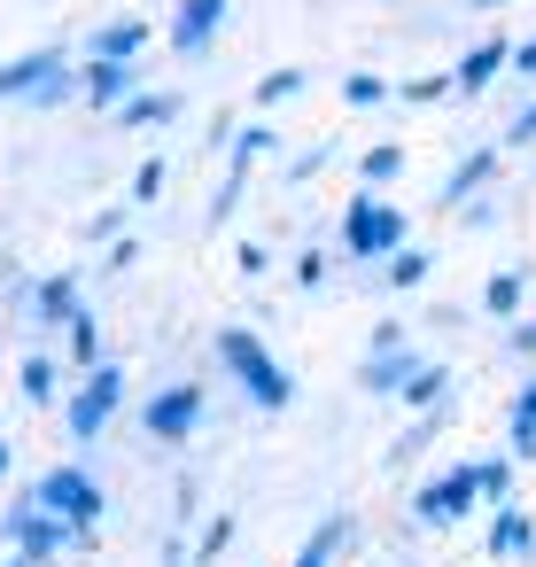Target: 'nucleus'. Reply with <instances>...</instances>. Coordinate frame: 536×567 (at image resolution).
Here are the masks:
<instances>
[{
  "label": "nucleus",
  "mask_w": 536,
  "mask_h": 567,
  "mask_svg": "<svg viewBox=\"0 0 536 567\" xmlns=\"http://www.w3.org/2000/svg\"><path fill=\"white\" fill-rule=\"evenodd\" d=\"M520 288H528V272H497V280H489V311H513Z\"/></svg>",
  "instance_id": "c85d7f7f"
},
{
  "label": "nucleus",
  "mask_w": 536,
  "mask_h": 567,
  "mask_svg": "<svg viewBox=\"0 0 536 567\" xmlns=\"http://www.w3.org/2000/svg\"><path fill=\"white\" fill-rule=\"evenodd\" d=\"M156 195H164V164H141L133 172V203H156Z\"/></svg>",
  "instance_id": "2f4dec72"
},
{
  "label": "nucleus",
  "mask_w": 536,
  "mask_h": 567,
  "mask_svg": "<svg viewBox=\"0 0 536 567\" xmlns=\"http://www.w3.org/2000/svg\"><path fill=\"white\" fill-rule=\"evenodd\" d=\"M226 544H234V520H210V528H203V544H195V559H203V567H210V559H218V551H226Z\"/></svg>",
  "instance_id": "7c9ffc66"
},
{
  "label": "nucleus",
  "mask_w": 536,
  "mask_h": 567,
  "mask_svg": "<svg viewBox=\"0 0 536 567\" xmlns=\"http://www.w3.org/2000/svg\"><path fill=\"white\" fill-rule=\"evenodd\" d=\"M350 544V513H334V520H319L311 528V544L296 551V567H334V551Z\"/></svg>",
  "instance_id": "f3484780"
},
{
  "label": "nucleus",
  "mask_w": 536,
  "mask_h": 567,
  "mask_svg": "<svg viewBox=\"0 0 536 567\" xmlns=\"http://www.w3.org/2000/svg\"><path fill=\"white\" fill-rule=\"evenodd\" d=\"M79 86H86L94 110H125V102H133V63H86Z\"/></svg>",
  "instance_id": "ddd939ff"
},
{
  "label": "nucleus",
  "mask_w": 536,
  "mask_h": 567,
  "mask_svg": "<svg viewBox=\"0 0 536 567\" xmlns=\"http://www.w3.org/2000/svg\"><path fill=\"white\" fill-rule=\"evenodd\" d=\"M296 94H303V71H272V79L257 86V102H265V110H272V102H296Z\"/></svg>",
  "instance_id": "bb28decb"
},
{
  "label": "nucleus",
  "mask_w": 536,
  "mask_h": 567,
  "mask_svg": "<svg viewBox=\"0 0 536 567\" xmlns=\"http://www.w3.org/2000/svg\"><path fill=\"white\" fill-rule=\"evenodd\" d=\"M342 249H350V257H396V249H404V218H396L389 203L358 195V203H350V226H342Z\"/></svg>",
  "instance_id": "20e7f679"
},
{
  "label": "nucleus",
  "mask_w": 536,
  "mask_h": 567,
  "mask_svg": "<svg viewBox=\"0 0 536 567\" xmlns=\"http://www.w3.org/2000/svg\"><path fill=\"white\" fill-rule=\"evenodd\" d=\"M0 474H9V443H0Z\"/></svg>",
  "instance_id": "c9c22d12"
},
{
  "label": "nucleus",
  "mask_w": 536,
  "mask_h": 567,
  "mask_svg": "<svg viewBox=\"0 0 536 567\" xmlns=\"http://www.w3.org/2000/svg\"><path fill=\"white\" fill-rule=\"evenodd\" d=\"M32 497H40V505H48L55 520H71L79 536H86V528L102 520V482H94L86 466H48V474L32 482Z\"/></svg>",
  "instance_id": "7ed1b4c3"
},
{
  "label": "nucleus",
  "mask_w": 536,
  "mask_h": 567,
  "mask_svg": "<svg viewBox=\"0 0 536 567\" xmlns=\"http://www.w3.org/2000/svg\"><path fill=\"white\" fill-rule=\"evenodd\" d=\"M489 172H497V156H489V148H474V156H466V164H458V172L443 179V195H435V203H443V210H458V203H474Z\"/></svg>",
  "instance_id": "2eb2a0df"
},
{
  "label": "nucleus",
  "mask_w": 536,
  "mask_h": 567,
  "mask_svg": "<svg viewBox=\"0 0 536 567\" xmlns=\"http://www.w3.org/2000/svg\"><path fill=\"white\" fill-rule=\"evenodd\" d=\"M148 48V24L141 17H117V24H102L94 40H86V63H133Z\"/></svg>",
  "instance_id": "f8f14e48"
},
{
  "label": "nucleus",
  "mask_w": 536,
  "mask_h": 567,
  "mask_svg": "<svg viewBox=\"0 0 536 567\" xmlns=\"http://www.w3.org/2000/svg\"><path fill=\"white\" fill-rule=\"evenodd\" d=\"M528 544H536V520H528L520 505H505L497 528H489V551H497V559H528Z\"/></svg>",
  "instance_id": "dca6fc26"
},
{
  "label": "nucleus",
  "mask_w": 536,
  "mask_h": 567,
  "mask_svg": "<svg viewBox=\"0 0 536 567\" xmlns=\"http://www.w3.org/2000/svg\"><path fill=\"white\" fill-rule=\"evenodd\" d=\"M0 528H9L17 559H32V567H48V559H55L63 544H79V528H71V520H55V513H48V505H40L32 489H24V497L9 505V520H0Z\"/></svg>",
  "instance_id": "f03ea898"
},
{
  "label": "nucleus",
  "mask_w": 536,
  "mask_h": 567,
  "mask_svg": "<svg viewBox=\"0 0 536 567\" xmlns=\"http://www.w3.org/2000/svg\"><path fill=\"white\" fill-rule=\"evenodd\" d=\"M117 117H125V125H164V117H179V94H133Z\"/></svg>",
  "instance_id": "6ab92c4d"
},
{
  "label": "nucleus",
  "mask_w": 536,
  "mask_h": 567,
  "mask_svg": "<svg viewBox=\"0 0 536 567\" xmlns=\"http://www.w3.org/2000/svg\"><path fill=\"white\" fill-rule=\"evenodd\" d=\"M342 102H350V110H381V102H389V86H381L373 71H358V79L342 86Z\"/></svg>",
  "instance_id": "b1692460"
},
{
  "label": "nucleus",
  "mask_w": 536,
  "mask_h": 567,
  "mask_svg": "<svg viewBox=\"0 0 536 567\" xmlns=\"http://www.w3.org/2000/svg\"><path fill=\"white\" fill-rule=\"evenodd\" d=\"M474 497H482V482H474V466H451V474H435V482L420 489V528H458Z\"/></svg>",
  "instance_id": "0eeeda50"
},
{
  "label": "nucleus",
  "mask_w": 536,
  "mask_h": 567,
  "mask_svg": "<svg viewBox=\"0 0 536 567\" xmlns=\"http://www.w3.org/2000/svg\"><path fill=\"white\" fill-rule=\"evenodd\" d=\"M513 358H536V319H528V327H513Z\"/></svg>",
  "instance_id": "473e14b6"
},
{
  "label": "nucleus",
  "mask_w": 536,
  "mask_h": 567,
  "mask_svg": "<svg viewBox=\"0 0 536 567\" xmlns=\"http://www.w3.org/2000/svg\"><path fill=\"white\" fill-rule=\"evenodd\" d=\"M117 396H125V373H117V365H102V373H86V381H79V396L63 404V420H71V435H79V443H94V435H102V427L117 420Z\"/></svg>",
  "instance_id": "39448f33"
},
{
  "label": "nucleus",
  "mask_w": 536,
  "mask_h": 567,
  "mask_svg": "<svg viewBox=\"0 0 536 567\" xmlns=\"http://www.w3.org/2000/svg\"><path fill=\"white\" fill-rule=\"evenodd\" d=\"M373 342H381V350L365 358V389H373V396H404V389H412V373H420V365H412V350H404V334H396V327H381Z\"/></svg>",
  "instance_id": "1a4fd4ad"
},
{
  "label": "nucleus",
  "mask_w": 536,
  "mask_h": 567,
  "mask_svg": "<svg viewBox=\"0 0 536 567\" xmlns=\"http://www.w3.org/2000/svg\"><path fill=\"white\" fill-rule=\"evenodd\" d=\"M520 141H536V102H528V110L513 117V148H520Z\"/></svg>",
  "instance_id": "72a5a7b5"
},
{
  "label": "nucleus",
  "mask_w": 536,
  "mask_h": 567,
  "mask_svg": "<svg viewBox=\"0 0 536 567\" xmlns=\"http://www.w3.org/2000/svg\"><path fill=\"white\" fill-rule=\"evenodd\" d=\"M9 567H32V559H9Z\"/></svg>",
  "instance_id": "e433bc0d"
},
{
  "label": "nucleus",
  "mask_w": 536,
  "mask_h": 567,
  "mask_svg": "<svg viewBox=\"0 0 536 567\" xmlns=\"http://www.w3.org/2000/svg\"><path fill=\"white\" fill-rule=\"evenodd\" d=\"M474 482H482V497H505L513 466H505V458H474Z\"/></svg>",
  "instance_id": "c756f323"
},
{
  "label": "nucleus",
  "mask_w": 536,
  "mask_h": 567,
  "mask_svg": "<svg viewBox=\"0 0 536 567\" xmlns=\"http://www.w3.org/2000/svg\"><path fill=\"white\" fill-rule=\"evenodd\" d=\"M71 55L63 48H40V55H17V63H0V102H32L55 71H63Z\"/></svg>",
  "instance_id": "9d476101"
},
{
  "label": "nucleus",
  "mask_w": 536,
  "mask_h": 567,
  "mask_svg": "<svg viewBox=\"0 0 536 567\" xmlns=\"http://www.w3.org/2000/svg\"><path fill=\"white\" fill-rule=\"evenodd\" d=\"M86 241H110V249H117V241H125V210H94V218H86Z\"/></svg>",
  "instance_id": "cd10ccee"
},
{
  "label": "nucleus",
  "mask_w": 536,
  "mask_h": 567,
  "mask_svg": "<svg viewBox=\"0 0 536 567\" xmlns=\"http://www.w3.org/2000/svg\"><path fill=\"white\" fill-rule=\"evenodd\" d=\"M226 24V0H179V17H172V48L179 55H203Z\"/></svg>",
  "instance_id": "9b49d317"
},
{
  "label": "nucleus",
  "mask_w": 536,
  "mask_h": 567,
  "mask_svg": "<svg viewBox=\"0 0 536 567\" xmlns=\"http://www.w3.org/2000/svg\"><path fill=\"white\" fill-rule=\"evenodd\" d=\"M63 342H71V365L102 373V327H94V311H79V319L63 327Z\"/></svg>",
  "instance_id": "a211bd4d"
},
{
  "label": "nucleus",
  "mask_w": 536,
  "mask_h": 567,
  "mask_svg": "<svg viewBox=\"0 0 536 567\" xmlns=\"http://www.w3.org/2000/svg\"><path fill=\"white\" fill-rule=\"evenodd\" d=\"M141 427H148L156 443H187V435L203 427V389H195V381H179V389L148 396V404H141Z\"/></svg>",
  "instance_id": "423d86ee"
},
{
  "label": "nucleus",
  "mask_w": 536,
  "mask_h": 567,
  "mask_svg": "<svg viewBox=\"0 0 536 567\" xmlns=\"http://www.w3.org/2000/svg\"><path fill=\"white\" fill-rule=\"evenodd\" d=\"M17 389H24L32 404H55V358H24V365H17Z\"/></svg>",
  "instance_id": "aec40b11"
},
{
  "label": "nucleus",
  "mask_w": 536,
  "mask_h": 567,
  "mask_svg": "<svg viewBox=\"0 0 536 567\" xmlns=\"http://www.w3.org/2000/svg\"><path fill=\"white\" fill-rule=\"evenodd\" d=\"M482 9H489V0H482Z\"/></svg>",
  "instance_id": "4c0bfd02"
},
{
  "label": "nucleus",
  "mask_w": 536,
  "mask_h": 567,
  "mask_svg": "<svg viewBox=\"0 0 536 567\" xmlns=\"http://www.w3.org/2000/svg\"><path fill=\"white\" fill-rule=\"evenodd\" d=\"M513 71H528V79H536V40H528V48H513Z\"/></svg>",
  "instance_id": "f704fd0d"
},
{
  "label": "nucleus",
  "mask_w": 536,
  "mask_h": 567,
  "mask_svg": "<svg viewBox=\"0 0 536 567\" xmlns=\"http://www.w3.org/2000/svg\"><path fill=\"white\" fill-rule=\"evenodd\" d=\"M505 63H513V40H482V48L458 63V94H482V86H489Z\"/></svg>",
  "instance_id": "4468645a"
},
{
  "label": "nucleus",
  "mask_w": 536,
  "mask_h": 567,
  "mask_svg": "<svg viewBox=\"0 0 536 567\" xmlns=\"http://www.w3.org/2000/svg\"><path fill=\"white\" fill-rule=\"evenodd\" d=\"M9 296H24V311L40 319V327H71L86 303H79V272H48L40 288H9Z\"/></svg>",
  "instance_id": "6e6552de"
},
{
  "label": "nucleus",
  "mask_w": 536,
  "mask_h": 567,
  "mask_svg": "<svg viewBox=\"0 0 536 567\" xmlns=\"http://www.w3.org/2000/svg\"><path fill=\"white\" fill-rule=\"evenodd\" d=\"M420 280H427V257L420 249H396L389 257V288H420Z\"/></svg>",
  "instance_id": "a878e982"
},
{
  "label": "nucleus",
  "mask_w": 536,
  "mask_h": 567,
  "mask_svg": "<svg viewBox=\"0 0 536 567\" xmlns=\"http://www.w3.org/2000/svg\"><path fill=\"white\" fill-rule=\"evenodd\" d=\"M63 102H79V79H71V63H63V71H55V79L32 94V110H63Z\"/></svg>",
  "instance_id": "5701e85b"
},
{
  "label": "nucleus",
  "mask_w": 536,
  "mask_h": 567,
  "mask_svg": "<svg viewBox=\"0 0 536 567\" xmlns=\"http://www.w3.org/2000/svg\"><path fill=\"white\" fill-rule=\"evenodd\" d=\"M513 451H520V458H536V381L513 396Z\"/></svg>",
  "instance_id": "412c9836"
},
{
  "label": "nucleus",
  "mask_w": 536,
  "mask_h": 567,
  "mask_svg": "<svg viewBox=\"0 0 536 567\" xmlns=\"http://www.w3.org/2000/svg\"><path fill=\"white\" fill-rule=\"evenodd\" d=\"M443 389H451V373H443V365H420V373H412V389H404L396 404H412V412H427V404H435Z\"/></svg>",
  "instance_id": "4be33fe9"
},
{
  "label": "nucleus",
  "mask_w": 536,
  "mask_h": 567,
  "mask_svg": "<svg viewBox=\"0 0 536 567\" xmlns=\"http://www.w3.org/2000/svg\"><path fill=\"white\" fill-rule=\"evenodd\" d=\"M396 172H404V148H396V141L365 148V179H373V187H381V179H396Z\"/></svg>",
  "instance_id": "393cba45"
},
{
  "label": "nucleus",
  "mask_w": 536,
  "mask_h": 567,
  "mask_svg": "<svg viewBox=\"0 0 536 567\" xmlns=\"http://www.w3.org/2000/svg\"><path fill=\"white\" fill-rule=\"evenodd\" d=\"M218 365H226V373L249 389V404H265V412H280V404L296 396V389H288V373L272 365V350H265L249 327H226V334H218Z\"/></svg>",
  "instance_id": "f257e3e1"
}]
</instances>
